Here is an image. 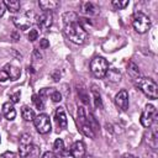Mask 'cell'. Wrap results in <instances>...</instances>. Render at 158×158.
<instances>
[{
	"label": "cell",
	"instance_id": "obj_21",
	"mask_svg": "<svg viewBox=\"0 0 158 158\" xmlns=\"http://www.w3.org/2000/svg\"><path fill=\"white\" fill-rule=\"evenodd\" d=\"M105 77H107V79H109L110 81L116 83V81H120V79H121V73H120L117 69H109V70L106 72Z\"/></svg>",
	"mask_w": 158,
	"mask_h": 158
},
{
	"label": "cell",
	"instance_id": "obj_9",
	"mask_svg": "<svg viewBox=\"0 0 158 158\" xmlns=\"http://www.w3.org/2000/svg\"><path fill=\"white\" fill-rule=\"evenodd\" d=\"M12 20H14L15 26L20 30H27L32 25L30 14H23V15H20V16H15Z\"/></svg>",
	"mask_w": 158,
	"mask_h": 158
},
{
	"label": "cell",
	"instance_id": "obj_33",
	"mask_svg": "<svg viewBox=\"0 0 158 158\" xmlns=\"http://www.w3.org/2000/svg\"><path fill=\"white\" fill-rule=\"evenodd\" d=\"M9 79V75H7V73L2 69V70H0V81H5V80H7Z\"/></svg>",
	"mask_w": 158,
	"mask_h": 158
},
{
	"label": "cell",
	"instance_id": "obj_8",
	"mask_svg": "<svg viewBox=\"0 0 158 158\" xmlns=\"http://www.w3.org/2000/svg\"><path fill=\"white\" fill-rule=\"evenodd\" d=\"M53 23V15L51 12H43L40 16H37V25L41 30L47 31Z\"/></svg>",
	"mask_w": 158,
	"mask_h": 158
},
{
	"label": "cell",
	"instance_id": "obj_17",
	"mask_svg": "<svg viewBox=\"0 0 158 158\" xmlns=\"http://www.w3.org/2000/svg\"><path fill=\"white\" fill-rule=\"evenodd\" d=\"M81 11L85 15H95L98 12V7L90 1H83L81 2Z\"/></svg>",
	"mask_w": 158,
	"mask_h": 158
},
{
	"label": "cell",
	"instance_id": "obj_19",
	"mask_svg": "<svg viewBox=\"0 0 158 158\" xmlns=\"http://www.w3.org/2000/svg\"><path fill=\"white\" fill-rule=\"evenodd\" d=\"M4 5L11 12H17L20 10V6H21L20 1H17V0H5L4 1Z\"/></svg>",
	"mask_w": 158,
	"mask_h": 158
},
{
	"label": "cell",
	"instance_id": "obj_26",
	"mask_svg": "<svg viewBox=\"0 0 158 158\" xmlns=\"http://www.w3.org/2000/svg\"><path fill=\"white\" fill-rule=\"evenodd\" d=\"M111 4H112V6H114L115 9L121 10V9H125V7L128 5V1H127V0H122V1H120V0H118V1H117V0H114Z\"/></svg>",
	"mask_w": 158,
	"mask_h": 158
},
{
	"label": "cell",
	"instance_id": "obj_24",
	"mask_svg": "<svg viewBox=\"0 0 158 158\" xmlns=\"http://www.w3.org/2000/svg\"><path fill=\"white\" fill-rule=\"evenodd\" d=\"M53 148L56 152H59V153H63L64 152V142L62 138H57L53 143Z\"/></svg>",
	"mask_w": 158,
	"mask_h": 158
},
{
	"label": "cell",
	"instance_id": "obj_22",
	"mask_svg": "<svg viewBox=\"0 0 158 158\" xmlns=\"http://www.w3.org/2000/svg\"><path fill=\"white\" fill-rule=\"evenodd\" d=\"M62 19H63V22H64V25H67V23H69V22H74V21H78V20H79V16H78V14L69 11V12H65V14H63Z\"/></svg>",
	"mask_w": 158,
	"mask_h": 158
},
{
	"label": "cell",
	"instance_id": "obj_7",
	"mask_svg": "<svg viewBox=\"0 0 158 158\" xmlns=\"http://www.w3.org/2000/svg\"><path fill=\"white\" fill-rule=\"evenodd\" d=\"M33 146H32V137L28 133H23L20 138V146H19V154L20 157L25 158L32 153Z\"/></svg>",
	"mask_w": 158,
	"mask_h": 158
},
{
	"label": "cell",
	"instance_id": "obj_36",
	"mask_svg": "<svg viewBox=\"0 0 158 158\" xmlns=\"http://www.w3.org/2000/svg\"><path fill=\"white\" fill-rule=\"evenodd\" d=\"M121 158H135V156H132V154H130V153H126V154H123Z\"/></svg>",
	"mask_w": 158,
	"mask_h": 158
},
{
	"label": "cell",
	"instance_id": "obj_23",
	"mask_svg": "<svg viewBox=\"0 0 158 158\" xmlns=\"http://www.w3.org/2000/svg\"><path fill=\"white\" fill-rule=\"evenodd\" d=\"M32 102H33L35 106H36L37 109H40V110H42V109L44 107L43 99H42L40 95H37V94H33V95H32Z\"/></svg>",
	"mask_w": 158,
	"mask_h": 158
},
{
	"label": "cell",
	"instance_id": "obj_25",
	"mask_svg": "<svg viewBox=\"0 0 158 158\" xmlns=\"http://www.w3.org/2000/svg\"><path fill=\"white\" fill-rule=\"evenodd\" d=\"M93 91V96H94V102H95V106L96 107H102V102H101V96H100V94L95 90V86H94V89L91 90Z\"/></svg>",
	"mask_w": 158,
	"mask_h": 158
},
{
	"label": "cell",
	"instance_id": "obj_28",
	"mask_svg": "<svg viewBox=\"0 0 158 158\" xmlns=\"http://www.w3.org/2000/svg\"><path fill=\"white\" fill-rule=\"evenodd\" d=\"M37 38H38V31H37L36 28L30 30V32H28V40H30L31 42H33V41H36Z\"/></svg>",
	"mask_w": 158,
	"mask_h": 158
},
{
	"label": "cell",
	"instance_id": "obj_37",
	"mask_svg": "<svg viewBox=\"0 0 158 158\" xmlns=\"http://www.w3.org/2000/svg\"><path fill=\"white\" fill-rule=\"evenodd\" d=\"M53 78H54V80H56V81H58V79H59V77H58V72L53 74Z\"/></svg>",
	"mask_w": 158,
	"mask_h": 158
},
{
	"label": "cell",
	"instance_id": "obj_32",
	"mask_svg": "<svg viewBox=\"0 0 158 158\" xmlns=\"http://www.w3.org/2000/svg\"><path fill=\"white\" fill-rule=\"evenodd\" d=\"M15 157H16V154H15L14 152H10V151L4 152V153L0 156V158H15Z\"/></svg>",
	"mask_w": 158,
	"mask_h": 158
},
{
	"label": "cell",
	"instance_id": "obj_4",
	"mask_svg": "<svg viewBox=\"0 0 158 158\" xmlns=\"http://www.w3.org/2000/svg\"><path fill=\"white\" fill-rule=\"evenodd\" d=\"M132 25H133V28L138 32V33H144L149 30L151 27V19L143 14V12H138L133 16V20H132Z\"/></svg>",
	"mask_w": 158,
	"mask_h": 158
},
{
	"label": "cell",
	"instance_id": "obj_20",
	"mask_svg": "<svg viewBox=\"0 0 158 158\" xmlns=\"http://www.w3.org/2000/svg\"><path fill=\"white\" fill-rule=\"evenodd\" d=\"M21 115H22V117H23L25 121H33V118L36 117L35 116V111L31 107H28V106H22Z\"/></svg>",
	"mask_w": 158,
	"mask_h": 158
},
{
	"label": "cell",
	"instance_id": "obj_31",
	"mask_svg": "<svg viewBox=\"0 0 158 158\" xmlns=\"http://www.w3.org/2000/svg\"><path fill=\"white\" fill-rule=\"evenodd\" d=\"M40 47H41L42 49L48 48V47H49V41H48V40H46V38H42V40L40 41Z\"/></svg>",
	"mask_w": 158,
	"mask_h": 158
},
{
	"label": "cell",
	"instance_id": "obj_12",
	"mask_svg": "<svg viewBox=\"0 0 158 158\" xmlns=\"http://www.w3.org/2000/svg\"><path fill=\"white\" fill-rule=\"evenodd\" d=\"M56 121H57V123H58V126L60 128H65L67 127L68 120H67V114H65L64 107H62V106L57 107V110H56Z\"/></svg>",
	"mask_w": 158,
	"mask_h": 158
},
{
	"label": "cell",
	"instance_id": "obj_27",
	"mask_svg": "<svg viewBox=\"0 0 158 158\" xmlns=\"http://www.w3.org/2000/svg\"><path fill=\"white\" fill-rule=\"evenodd\" d=\"M51 99H52L53 102H59L62 100V94L59 91H57V90H53L51 93Z\"/></svg>",
	"mask_w": 158,
	"mask_h": 158
},
{
	"label": "cell",
	"instance_id": "obj_29",
	"mask_svg": "<svg viewBox=\"0 0 158 158\" xmlns=\"http://www.w3.org/2000/svg\"><path fill=\"white\" fill-rule=\"evenodd\" d=\"M20 93L17 91V93H15V94H11L10 95V102H12V104H16V102H19L20 101Z\"/></svg>",
	"mask_w": 158,
	"mask_h": 158
},
{
	"label": "cell",
	"instance_id": "obj_10",
	"mask_svg": "<svg viewBox=\"0 0 158 158\" xmlns=\"http://www.w3.org/2000/svg\"><path fill=\"white\" fill-rule=\"evenodd\" d=\"M115 102L121 110L126 111L128 109V93L125 89L120 90L115 96Z\"/></svg>",
	"mask_w": 158,
	"mask_h": 158
},
{
	"label": "cell",
	"instance_id": "obj_18",
	"mask_svg": "<svg viewBox=\"0 0 158 158\" xmlns=\"http://www.w3.org/2000/svg\"><path fill=\"white\" fill-rule=\"evenodd\" d=\"M127 73H128V75L132 79H138L139 78V69H138L137 64L133 63V62H128V64H127Z\"/></svg>",
	"mask_w": 158,
	"mask_h": 158
},
{
	"label": "cell",
	"instance_id": "obj_34",
	"mask_svg": "<svg viewBox=\"0 0 158 158\" xmlns=\"http://www.w3.org/2000/svg\"><path fill=\"white\" fill-rule=\"evenodd\" d=\"M5 10H6V7H5V5H4V2H0V17L4 15V12H5Z\"/></svg>",
	"mask_w": 158,
	"mask_h": 158
},
{
	"label": "cell",
	"instance_id": "obj_6",
	"mask_svg": "<svg viewBox=\"0 0 158 158\" xmlns=\"http://www.w3.org/2000/svg\"><path fill=\"white\" fill-rule=\"evenodd\" d=\"M33 123H35V127L36 130L41 133V135H46L51 131V120H49V116L46 115V114H40L38 116H36L33 118Z\"/></svg>",
	"mask_w": 158,
	"mask_h": 158
},
{
	"label": "cell",
	"instance_id": "obj_3",
	"mask_svg": "<svg viewBox=\"0 0 158 158\" xmlns=\"http://www.w3.org/2000/svg\"><path fill=\"white\" fill-rule=\"evenodd\" d=\"M90 70L94 74V77L101 79V78L105 77L106 72L109 70V63L102 57H95L90 62Z\"/></svg>",
	"mask_w": 158,
	"mask_h": 158
},
{
	"label": "cell",
	"instance_id": "obj_14",
	"mask_svg": "<svg viewBox=\"0 0 158 158\" xmlns=\"http://www.w3.org/2000/svg\"><path fill=\"white\" fill-rule=\"evenodd\" d=\"M2 114L4 116L9 120V121H12L15 117H16V110L14 107V104L7 101V102H4L2 104Z\"/></svg>",
	"mask_w": 158,
	"mask_h": 158
},
{
	"label": "cell",
	"instance_id": "obj_35",
	"mask_svg": "<svg viewBox=\"0 0 158 158\" xmlns=\"http://www.w3.org/2000/svg\"><path fill=\"white\" fill-rule=\"evenodd\" d=\"M11 36H12V38H14V41H17V40H20V35L15 31V32H12L11 33Z\"/></svg>",
	"mask_w": 158,
	"mask_h": 158
},
{
	"label": "cell",
	"instance_id": "obj_2",
	"mask_svg": "<svg viewBox=\"0 0 158 158\" xmlns=\"http://www.w3.org/2000/svg\"><path fill=\"white\" fill-rule=\"evenodd\" d=\"M136 86L149 99L154 100L158 98V86H157V83L152 78L139 77L138 79H136Z\"/></svg>",
	"mask_w": 158,
	"mask_h": 158
},
{
	"label": "cell",
	"instance_id": "obj_15",
	"mask_svg": "<svg viewBox=\"0 0 158 158\" xmlns=\"http://www.w3.org/2000/svg\"><path fill=\"white\" fill-rule=\"evenodd\" d=\"M38 5L44 12H49L52 10H56L59 6V1H56V0H40Z\"/></svg>",
	"mask_w": 158,
	"mask_h": 158
},
{
	"label": "cell",
	"instance_id": "obj_11",
	"mask_svg": "<svg viewBox=\"0 0 158 158\" xmlns=\"http://www.w3.org/2000/svg\"><path fill=\"white\" fill-rule=\"evenodd\" d=\"M70 154L73 158H84L85 157V144L81 141H77L70 147Z\"/></svg>",
	"mask_w": 158,
	"mask_h": 158
},
{
	"label": "cell",
	"instance_id": "obj_5",
	"mask_svg": "<svg viewBox=\"0 0 158 158\" xmlns=\"http://www.w3.org/2000/svg\"><path fill=\"white\" fill-rule=\"evenodd\" d=\"M156 114H157L156 107H154L152 104H147V105L144 106L142 114H141V118H139L141 125H142L143 127H148V128H149V127L152 126L154 118H156Z\"/></svg>",
	"mask_w": 158,
	"mask_h": 158
},
{
	"label": "cell",
	"instance_id": "obj_13",
	"mask_svg": "<svg viewBox=\"0 0 158 158\" xmlns=\"http://www.w3.org/2000/svg\"><path fill=\"white\" fill-rule=\"evenodd\" d=\"M147 143L151 148L156 149L157 146H158V133H157V127L153 126L148 130V133H147Z\"/></svg>",
	"mask_w": 158,
	"mask_h": 158
},
{
	"label": "cell",
	"instance_id": "obj_30",
	"mask_svg": "<svg viewBox=\"0 0 158 158\" xmlns=\"http://www.w3.org/2000/svg\"><path fill=\"white\" fill-rule=\"evenodd\" d=\"M42 158H59V156H57L54 152L48 151V152H44V153H43Z\"/></svg>",
	"mask_w": 158,
	"mask_h": 158
},
{
	"label": "cell",
	"instance_id": "obj_1",
	"mask_svg": "<svg viewBox=\"0 0 158 158\" xmlns=\"http://www.w3.org/2000/svg\"><path fill=\"white\" fill-rule=\"evenodd\" d=\"M64 33H65L67 38L75 44H83L88 36L84 26L81 25L80 19L78 21L69 22V23L64 25Z\"/></svg>",
	"mask_w": 158,
	"mask_h": 158
},
{
	"label": "cell",
	"instance_id": "obj_16",
	"mask_svg": "<svg viewBox=\"0 0 158 158\" xmlns=\"http://www.w3.org/2000/svg\"><path fill=\"white\" fill-rule=\"evenodd\" d=\"M4 70L7 73L9 79H11V80H17L21 75V70L19 69V67L12 65V64H6L4 67Z\"/></svg>",
	"mask_w": 158,
	"mask_h": 158
}]
</instances>
